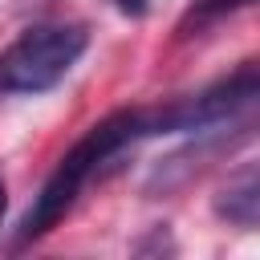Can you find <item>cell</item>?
I'll return each mask as SVG.
<instances>
[{"instance_id": "1", "label": "cell", "mask_w": 260, "mask_h": 260, "mask_svg": "<svg viewBox=\"0 0 260 260\" xmlns=\"http://www.w3.org/2000/svg\"><path fill=\"white\" fill-rule=\"evenodd\" d=\"M146 138L142 134V110H122V114H110L102 118L98 126H89L65 154L61 162L53 167V175L45 179L41 195L32 199L28 215L20 219V232H16V244H28V240H41L45 232H53L69 211L73 203L81 199V191L130 146Z\"/></svg>"}, {"instance_id": "2", "label": "cell", "mask_w": 260, "mask_h": 260, "mask_svg": "<svg viewBox=\"0 0 260 260\" xmlns=\"http://www.w3.org/2000/svg\"><path fill=\"white\" fill-rule=\"evenodd\" d=\"M89 32L81 24H32L0 53L4 93H45L81 61Z\"/></svg>"}, {"instance_id": "3", "label": "cell", "mask_w": 260, "mask_h": 260, "mask_svg": "<svg viewBox=\"0 0 260 260\" xmlns=\"http://www.w3.org/2000/svg\"><path fill=\"white\" fill-rule=\"evenodd\" d=\"M256 98V65L244 61L232 77L191 93V98H179L162 110H142V134H179V130H207V126H219L228 118H236L244 106H252Z\"/></svg>"}, {"instance_id": "4", "label": "cell", "mask_w": 260, "mask_h": 260, "mask_svg": "<svg viewBox=\"0 0 260 260\" xmlns=\"http://www.w3.org/2000/svg\"><path fill=\"white\" fill-rule=\"evenodd\" d=\"M215 211L240 228H256V211H260V187H256V171L244 167L236 179H228L223 195L215 199Z\"/></svg>"}, {"instance_id": "5", "label": "cell", "mask_w": 260, "mask_h": 260, "mask_svg": "<svg viewBox=\"0 0 260 260\" xmlns=\"http://www.w3.org/2000/svg\"><path fill=\"white\" fill-rule=\"evenodd\" d=\"M118 8H122V12H134V16H138V12L146 8V0H118Z\"/></svg>"}, {"instance_id": "6", "label": "cell", "mask_w": 260, "mask_h": 260, "mask_svg": "<svg viewBox=\"0 0 260 260\" xmlns=\"http://www.w3.org/2000/svg\"><path fill=\"white\" fill-rule=\"evenodd\" d=\"M4 207H8V187H4V179H0V219H4Z\"/></svg>"}]
</instances>
